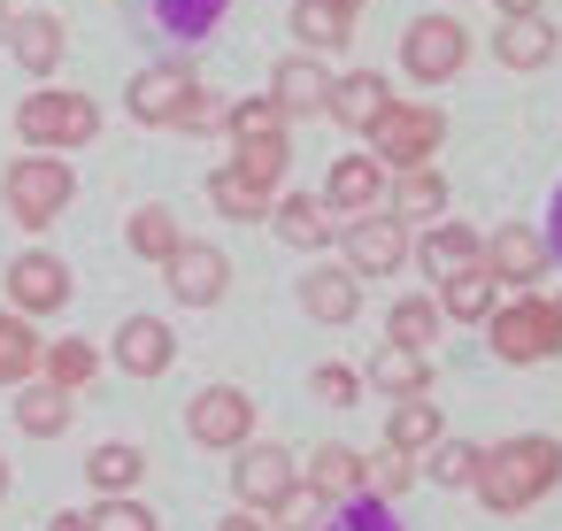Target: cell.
Instances as JSON below:
<instances>
[{
	"label": "cell",
	"mask_w": 562,
	"mask_h": 531,
	"mask_svg": "<svg viewBox=\"0 0 562 531\" xmlns=\"http://www.w3.org/2000/svg\"><path fill=\"white\" fill-rule=\"evenodd\" d=\"M9 485H16V470H9V454H0V500H9Z\"/></svg>",
	"instance_id": "48"
},
{
	"label": "cell",
	"mask_w": 562,
	"mask_h": 531,
	"mask_svg": "<svg viewBox=\"0 0 562 531\" xmlns=\"http://www.w3.org/2000/svg\"><path fill=\"white\" fill-rule=\"evenodd\" d=\"M547 247L562 255V193H554V231H547Z\"/></svg>",
	"instance_id": "47"
},
{
	"label": "cell",
	"mask_w": 562,
	"mask_h": 531,
	"mask_svg": "<svg viewBox=\"0 0 562 531\" xmlns=\"http://www.w3.org/2000/svg\"><path fill=\"white\" fill-rule=\"evenodd\" d=\"M255 393L247 385H201L193 400H186V439L193 447H209V454H239L247 439H255Z\"/></svg>",
	"instance_id": "7"
},
{
	"label": "cell",
	"mask_w": 562,
	"mask_h": 531,
	"mask_svg": "<svg viewBox=\"0 0 562 531\" xmlns=\"http://www.w3.org/2000/svg\"><path fill=\"white\" fill-rule=\"evenodd\" d=\"M308 393H316L324 408H355V400H362V370H355V362H316V370H308Z\"/></svg>",
	"instance_id": "40"
},
{
	"label": "cell",
	"mask_w": 562,
	"mask_h": 531,
	"mask_svg": "<svg viewBox=\"0 0 562 531\" xmlns=\"http://www.w3.org/2000/svg\"><path fill=\"white\" fill-rule=\"evenodd\" d=\"M424 470H431V485L470 493V477H477V447H470V439H439V447L424 454Z\"/></svg>",
	"instance_id": "38"
},
{
	"label": "cell",
	"mask_w": 562,
	"mask_h": 531,
	"mask_svg": "<svg viewBox=\"0 0 562 531\" xmlns=\"http://www.w3.org/2000/svg\"><path fill=\"white\" fill-rule=\"evenodd\" d=\"M109 362H116L124 377H162V370L178 362V331H170L162 316H124L116 339H109Z\"/></svg>",
	"instance_id": "17"
},
{
	"label": "cell",
	"mask_w": 562,
	"mask_h": 531,
	"mask_svg": "<svg viewBox=\"0 0 562 531\" xmlns=\"http://www.w3.org/2000/svg\"><path fill=\"white\" fill-rule=\"evenodd\" d=\"M362 385H378L385 400H416V393H431V354H416V347H378L370 354V370H362Z\"/></svg>",
	"instance_id": "27"
},
{
	"label": "cell",
	"mask_w": 562,
	"mask_h": 531,
	"mask_svg": "<svg viewBox=\"0 0 562 531\" xmlns=\"http://www.w3.org/2000/svg\"><path fill=\"white\" fill-rule=\"evenodd\" d=\"M408 485H416V462L408 454H393V447L362 454V500H401Z\"/></svg>",
	"instance_id": "37"
},
{
	"label": "cell",
	"mask_w": 562,
	"mask_h": 531,
	"mask_svg": "<svg viewBox=\"0 0 562 531\" xmlns=\"http://www.w3.org/2000/svg\"><path fill=\"white\" fill-rule=\"evenodd\" d=\"M124 247L139 255V262H170L178 247H186V224H178V208H162V201H147V208H132L124 216Z\"/></svg>",
	"instance_id": "31"
},
{
	"label": "cell",
	"mask_w": 562,
	"mask_h": 531,
	"mask_svg": "<svg viewBox=\"0 0 562 531\" xmlns=\"http://www.w3.org/2000/svg\"><path fill=\"white\" fill-rule=\"evenodd\" d=\"M501 16H539V0H493Z\"/></svg>",
	"instance_id": "46"
},
{
	"label": "cell",
	"mask_w": 562,
	"mask_h": 531,
	"mask_svg": "<svg viewBox=\"0 0 562 531\" xmlns=\"http://www.w3.org/2000/svg\"><path fill=\"white\" fill-rule=\"evenodd\" d=\"M40 354H47V339H40V324L32 316H16V308H0V385H32L40 377Z\"/></svg>",
	"instance_id": "34"
},
{
	"label": "cell",
	"mask_w": 562,
	"mask_h": 531,
	"mask_svg": "<svg viewBox=\"0 0 562 531\" xmlns=\"http://www.w3.org/2000/svg\"><path fill=\"white\" fill-rule=\"evenodd\" d=\"M462 63H470V32H462V16H416L408 32H401V70L416 78V86H447V78H462Z\"/></svg>",
	"instance_id": "9"
},
{
	"label": "cell",
	"mask_w": 562,
	"mask_h": 531,
	"mask_svg": "<svg viewBox=\"0 0 562 531\" xmlns=\"http://www.w3.org/2000/svg\"><path fill=\"white\" fill-rule=\"evenodd\" d=\"M324 101H331V63H324V55H285V63L270 70V109H278L285 124L324 116Z\"/></svg>",
	"instance_id": "15"
},
{
	"label": "cell",
	"mask_w": 562,
	"mask_h": 531,
	"mask_svg": "<svg viewBox=\"0 0 562 531\" xmlns=\"http://www.w3.org/2000/svg\"><path fill=\"white\" fill-rule=\"evenodd\" d=\"M285 116L270 109V93H255V101H224V139H247V132H278ZM293 132V124H285Z\"/></svg>",
	"instance_id": "41"
},
{
	"label": "cell",
	"mask_w": 562,
	"mask_h": 531,
	"mask_svg": "<svg viewBox=\"0 0 562 531\" xmlns=\"http://www.w3.org/2000/svg\"><path fill=\"white\" fill-rule=\"evenodd\" d=\"M162 285H170L178 308H216V301L232 293V255L209 247V239H186V247L162 262Z\"/></svg>",
	"instance_id": "14"
},
{
	"label": "cell",
	"mask_w": 562,
	"mask_h": 531,
	"mask_svg": "<svg viewBox=\"0 0 562 531\" xmlns=\"http://www.w3.org/2000/svg\"><path fill=\"white\" fill-rule=\"evenodd\" d=\"M431 301H439V316H447V324H485V316L501 308V285H493V270L477 262V270L439 278V285H431Z\"/></svg>",
	"instance_id": "26"
},
{
	"label": "cell",
	"mask_w": 562,
	"mask_h": 531,
	"mask_svg": "<svg viewBox=\"0 0 562 531\" xmlns=\"http://www.w3.org/2000/svg\"><path fill=\"white\" fill-rule=\"evenodd\" d=\"M293 485H301V462H293L278 439H247V447L232 454V508L270 516V508H278Z\"/></svg>",
	"instance_id": "10"
},
{
	"label": "cell",
	"mask_w": 562,
	"mask_h": 531,
	"mask_svg": "<svg viewBox=\"0 0 562 531\" xmlns=\"http://www.w3.org/2000/svg\"><path fill=\"white\" fill-rule=\"evenodd\" d=\"M216 16H224V0H162V24H170V32H186V39H201Z\"/></svg>",
	"instance_id": "42"
},
{
	"label": "cell",
	"mask_w": 562,
	"mask_h": 531,
	"mask_svg": "<svg viewBox=\"0 0 562 531\" xmlns=\"http://www.w3.org/2000/svg\"><path fill=\"white\" fill-rule=\"evenodd\" d=\"M86 523H93V531H162V523H155V508H147L139 493H116V500H93V508H86Z\"/></svg>",
	"instance_id": "39"
},
{
	"label": "cell",
	"mask_w": 562,
	"mask_h": 531,
	"mask_svg": "<svg viewBox=\"0 0 562 531\" xmlns=\"http://www.w3.org/2000/svg\"><path fill=\"white\" fill-rule=\"evenodd\" d=\"M331 247H339V262H347L355 278H370V285H378V278H401V270H408V224H401L393 208L347 216Z\"/></svg>",
	"instance_id": "6"
},
{
	"label": "cell",
	"mask_w": 562,
	"mask_h": 531,
	"mask_svg": "<svg viewBox=\"0 0 562 531\" xmlns=\"http://www.w3.org/2000/svg\"><path fill=\"white\" fill-rule=\"evenodd\" d=\"M0 47H9V63H16L32 86H55V70H63V55H70V32H63L55 9H16Z\"/></svg>",
	"instance_id": "12"
},
{
	"label": "cell",
	"mask_w": 562,
	"mask_h": 531,
	"mask_svg": "<svg viewBox=\"0 0 562 531\" xmlns=\"http://www.w3.org/2000/svg\"><path fill=\"white\" fill-rule=\"evenodd\" d=\"M216 531H270V516H255V508H232Z\"/></svg>",
	"instance_id": "44"
},
{
	"label": "cell",
	"mask_w": 562,
	"mask_h": 531,
	"mask_svg": "<svg viewBox=\"0 0 562 531\" xmlns=\"http://www.w3.org/2000/svg\"><path fill=\"white\" fill-rule=\"evenodd\" d=\"M331 9H355V16H362V0H331Z\"/></svg>",
	"instance_id": "50"
},
{
	"label": "cell",
	"mask_w": 562,
	"mask_h": 531,
	"mask_svg": "<svg viewBox=\"0 0 562 531\" xmlns=\"http://www.w3.org/2000/svg\"><path fill=\"white\" fill-rule=\"evenodd\" d=\"M293 39H301V55H347V47H355V9H331V0H293Z\"/></svg>",
	"instance_id": "29"
},
{
	"label": "cell",
	"mask_w": 562,
	"mask_h": 531,
	"mask_svg": "<svg viewBox=\"0 0 562 531\" xmlns=\"http://www.w3.org/2000/svg\"><path fill=\"white\" fill-rule=\"evenodd\" d=\"M439 331H447V316H439V301H431V293H401V301L385 308V339H393V347L431 354V347H439Z\"/></svg>",
	"instance_id": "35"
},
{
	"label": "cell",
	"mask_w": 562,
	"mask_h": 531,
	"mask_svg": "<svg viewBox=\"0 0 562 531\" xmlns=\"http://www.w3.org/2000/svg\"><path fill=\"white\" fill-rule=\"evenodd\" d=\"M385 185H393V170L378 162V155H339L331 170H324V208L347 224V216H370V208H385Z\"/></svg>",
	"instance_id": "16"
},
{
	"label": "cell",
	"mask_w": 562,
	"mask_h": 531,
	"mask_svg": "<svg viewBox=\"0 0 562 531\" xmlns=\"http://www.w3.org/2000/svg\"><path fill=\"white\" fill-rule=\"evenodd\" d=\"M301 308H308V324H355L362 316V278L347 270V262H308L301 270Z\"/></svg>",
	"instance_id": "19"
},
{
	"label": "cell",
	"mask_w": 562,
	"mask_h": 531,
	"mask_svg": "<svg viewBox=\"0 0 562 531\" xmlns=\"http://www.w3.org/2000/svg\"><path fill=\"white\" fill-rule=\"evenodd\" d=\"M232 170H247L255 185H270V193H285V170H293V132L278 124V132H247V139H232Z\"/></svg>",
	"instance_id": "30"
},
{
	"label": "cell",
	"mask_w": 562,
	"mask_h": 531,
	"mask_svg": "<svg viewBox=\"0 0 562 531\" xmlns=\"http://www.w3.org/2000/svg\"><path fill=\"white\" fill-rule=\"evenodd\" d=\"M554 308H562V293H554Z\"/></svg>",
	"instance_id": "51"
},
{
	"label": "cell",
	"mask_w": 562,
	"mask_h": 531,
	"mask_svg": "<svg viewBox=\"0 0 562 531\" xmlns=\"http://www.w3.org/2000/svg\"><path fill=\"white\" fill-rule=\"evenodd\" d=\"M301 485H308L324 508H331V500H355V493H362V454H355V447H339V439H324V447L308 454Z\"/></svg>",
	"instance_id": "33"
},
{
	"label": "cell",
	"mask_w": 562,
	"mask_h": 531,
	"mask_svg": "<svg viewBox=\"0 0 562 531\" xmlns=\"http://www.w3.org/2000/svg\"><path fill=\"white\" fill-rule=\"evenodd\" d=\"M193 93H201V70H193V63H147V70L124 86V109H132V124L178 132V116H186Z\"/></svg>",
	"instance_id": "11"
},
{
	"label": "cell",
	"mask_w": 562,
	"mask_h": 531,
	"mask_svg": "<svg viewBox=\"0 0 562 531\" xmlns=\"http://www.w3.org/2000/svg\"><path fill=\"white\" fill-rule=\"evenodd\" d=\"M439 439H447V416L431 408V393H416V400H393V416H385V447H393V454L424 462Z\"/></svg>",
	"instance_id": "28"
},
{
	"label": "cell",
	"mask_w": 562,
	"mask_h": 531,
	"mask_svg": "<svg viewBox=\"0 0 562 531\" xmlns=\"http://www.w3.org/2000/svg\"><path fill=\"white\" fill-rule=\"evenodd\" d=\"M485 270H493V285L501 293H531L547 270H554V247H547V231H531V224H501L493 239H485V255H477Z\"/></svg>",
	"instance_id": "13"
},
{
	"label": "cell",
	"mask_w": 562,
	"mask_h": 531,
	"mask_svg": "<svg viewBox=\"0 0 562 531\" xmlns=\"http://www.w3.org/2000/svg\"><path fill=\"white\" fill-rule=\"evenodd\" d=\"M70 423H78V393H63V385H47V377L16 385V431H24V439H63Z\"/></svg>",
	"instance_id": "23"
},
{
	"label": "cell",
	"mask_w": 562,
	"mask_h": 531,
	"mask_svg": "<svg viewBox=\"0 0 562 531\" xmlns=\"http://www.w3.org/2000/svg\"><path fill=\"white\" fill-rule=\"evenodd\" d=\"M40 377H47V385H63V393H86V385L101 377V347H93V339H78V331L47 339V354H40Z\"/></svg>",
	"instance_id": "36"
},
{
	"label": "cell",
	"mask_w": 562,
	"mask_h": 531,
	"mask_svg": "<svg viewBox=\"0 0 562 531\" xmlns=\"http://www.w3.org/2000/svg\"><path fill=\"white\" fill-rule=\"evenodd\" d=\"M385 208H393L408 231L439 224V216H447V170H439V162H424V170H393V185H385Z\"/></svg>",
	"instance_id": "22"
},
{
	"label": "cell",
	"mask_w": 562,
	"mask_h": 531,
	"mask_svg": "<svg viewBox=\"0 0 562 531\" xmlns=\"http://www.w3.org/2000/svg\"><path fill=\"white\" fill-rule=\"evenodd\" d=\"M139 477H147V447H132V439H101V447L86 454V485H93L101 500L139 493Z\"/></svg>",
	"instance_id": "32"
},
{
	"label": "cell",
	"mask_w": 562,
	"mask_h": 531,
	"mask_svg": "<svg viewBox=\"0 0 562 531\" xmlns=\"http://www.w3.org/2000/svg\"><path fill=\"white\" fill-rule=\"evenodd\" d=\"M477 255H485V239H477L470 224H447V216H439V224H424V231L408 239V262H416L431 285H439V278H454V270H477Z\"/></svg>",
	"instance_id": "20"
},
{
	"label": "cell",
	"mask_w": 562,
	"mask_h": 531,
	"mask_svg": "<svg viewBox=\"0 0 562 531\" xmlns=\"http://www.w3.org/2000/svg\"><path fill=\"white\" fill-rule=\"evenodd\" d=\"M0 285H9V308L32 316V324H40V316H63V308L78 301V278H70V262H63L55 247H24Z\"/></svg>",
	"instance_id": "8"
},
{
	"label": "cell",
	"mask_w": 562,
	"mask_h": 531,
	"mask_svg": "<svg viewBox=\"0 0 562 531\" xmlns=\"http://www.w3.org/2000/svg\"><path fill=\"white\" fill-rule=\"evenodd\" d=\"M0 201H9V216H16L24 231H55L63 208L78 201L70 155H16L9 170H0Z\"/></svg>",
	"instance_id": "3"
},
{
	"label": "cell",
	"mask_w": 562,
	"mask_h": 531,
	"mask_svg": "<svg viewBox=\"0 0 562 531\" xmlns=\"http://www.w3.org/2000/svg\"><path fill=\"white\" fill-rule=\"evenodd\" d=\"M270 231H278L285 247L316 255V247H331V239H339V216L324 208V193H278V201H270Z\"/></svg>",
	"instance_id": "21"
},
{
	"label": "cell",
	"mask_w": 562,
	"mask_h": 531,
	"mask_svg": "<svg viewBox=\"0 0 562 531\" xmlns=\"http://www.w3.org/2000/svg\"><path fill=\"white\" fill-rule=\"evenodd\" d=\"M493 63H501V70H547V63H554V24H547V16H501Z\"/></svg>",
	"instance_id": "24"
},
{
	"label": "cell",
	"mask_w": 562,
	"mask_h": 531,
	"mask_svg": "<svg viewBox=\"0 0 562 531\" xmlns=\"http://www.w3.org/2000/svg\"><path fill=\"white\" fill-rule=\"evenodd\" d=\"M554 485H562V439L516 431V439H501V447H477L470 493H477L493 516H524V508H539Z\"/></svg>",
	"instance_id": "1"
},
{
	"label": "cell",
	"mask_w": 562,
	"mask_h": 531,
	"mask_svg": "<svg viewBox=\"0 0 562 531\" xmlns=\"http://www.w3.org/2000/svg\"><path fill=\"white\" fill-rule=\"evenodd\" d=\"M16 139L24 155H78L101 139V101L78 86H32L16 101Z\"/></svg>",
	"instance_id": "2"
},
{
	"label": "cell",
	"mask_w": 562,
	"mask_h": 531,
	"mask_svg": "<svg viewBox=\"0 0 562 531\" xmlns=\"http://www.w3.org/2000/svg\"><path fill=\"white\" fill-rule=\"evenodd\" d=\"M316 516H324V500H316L308 485H293V493L270 508V531H316Z\"/></svg>",
	"instance_id": "43"
},
{
	"label": "cell",
	"mask_w": 562,
	"mask_h": 531,
	"mask_svg": "<svg viewBox=\"0 0 562 531\" xmlns=\"http://www.w3.org/2000/svg\"><path fill=\"white\" fill-rule=\"evenodd\" d=\"M270 185H255L247 170H232V162H216L209 170V208L224 216V224H270Z\"/></svg>",
	"instance_id": "25"
},
{
	"label": "cell",
	"mask_w": 562,
	"mask_h": 531,
	"mask_svg": "<svg viewBox=\"0 0 562 531\" xmlns=\"http://www.w3.org/2000/svg\"><path fill=\"white\" fill-rule=\"evenodd\" d=\"M47 531H93V523H86V508H55V516H47Z\"/></svg>",
	"instance_id": "45"
},
{
	"label": "cell",
	"mask_w": 562,
	"mask_h": 531,
	"mask_svg": "<svg viewBox=\"0 0 562 531\" xmlns=\"http://www.w3.org/2000/svg\"><path fill=\"white\" fill-rule=\"evenodd\" d=\"M439 147H447V116L431 101H393L370 124V155L385 170H424V162H439Z\"/></svg>",
	"instance_id": "5"
},
{
	"label": "cell",
	"mask_w": 562,
	"mask_h": 531,
	"mask_svg": "<svg viewBox=\"0 0 562 531\" xmlns=\"http://www.w3.org/2000/svg\"><path fill=\"white\" fill-rule=\"evenodd\" d=\"M9 16H16V9H9V0H0V39H9Z\"/></svg>",
	"instance_id": "49"
},
{
	"label": "cell",
	"mask_w": 562,
	"mask_h": 531,
	"mask_svg": "<svg viewBox=\"0 0 562 531\" xmlns=\"http://www.w3.org/2000/svg\"><path fill=\"white\" fill-rule=\"evenodd\" d=\"M393 109V78L385 70H347V78H331V101H324V116L339 124V132H355V139H370V124Z\"/></svg>",
	"instance_id": "18"
},
{
	"label": "cell",
	"mask_w": 562,
	"mask_h": 531,
	"mask_svg": "<svg viewBox=\"0 0 562 531\" xmlns=\"http://www.w3.org/2000/svg\"><path fill=\"white\" fill-rule=\"evenodd\" d=\"M485 347H493L501 362H516V370L554 362V354H562V308H554L547 293H516V301H501V308L485 316Z\"/></svg>",
	"instance_id": "4"
}]
</instances>
